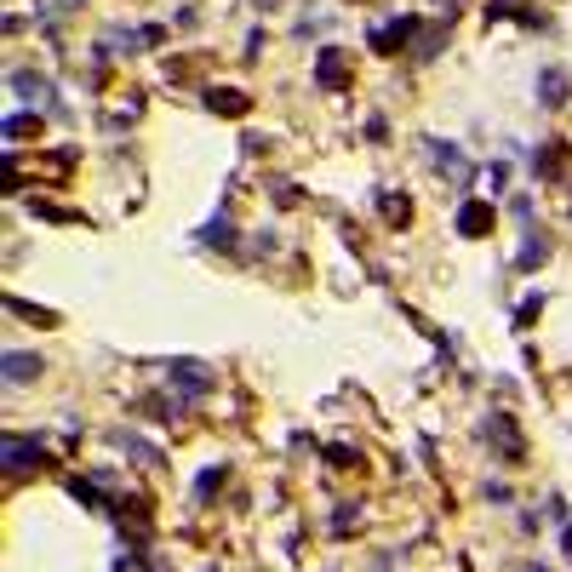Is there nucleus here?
I'll return each instance as SVG.
<instances>
[{
    "mask_svg": "<svg viewBox=\"0 0 572 572\" xmlns=\"http://www.w3.org/2000/svg\"><path fill=\"white\" fill-rule=\"evenodd\" d=\"M40 453H46L40 436H0V458H6V470H29Z\"/></svg>",
    "mask_w": 572,
    "mask_h": 572,
    "instance_id": "1",
    "label": "nucleus"
},
{
    "mask_svg": "<svg viewBox=\"0 0 572 572\" xmlns=\"http://www.w3.org/2000/svg\"><path fill=\"white\" fill-rule=\"evenodd\" d=\"M172 390L183 395V407H195V400L212 390V378H207V373H195V361H172Z\"/></svg>",
    "mask_w": 572,
    "mask_h": 572,
    "instance_id": "2",
    "label": "nucleus"
},
{
    "mask_svg": "<svg viewBox=\"0 0 572 572\" xmlns=\"http://www.w3.org/2000/svg\"><path fill=\"white\" fill-rule=\"evenodd\" d=\"M424 149L436 154V166H441V172L453 178V183H470V161H463L453 144H441V137H424Z\"/></svg>",
    "mask_w": 572,
    "mask_h": 572,
    "instance_id": "3",
    "label": "nucleus"
},
{
    "mask_svg": "<svg viewBox=\"0 0 572 572\" xmlns=\"http://www.w3.org/2000/svg\"><path fill=\"white\" fill-rule=\"evenodd\" d=\"M538 103H544V110H561V103H567V75L561 69L538 75Z\"/></svg>",
    "mask_w": 572,
    "mask_h": 572,
    "instance_id": "4",
    "label": "nucleus"
},
{
    "mask_svg": "<svg viewBox=\"0 0 572 572\" xmlns=\"http://www.w3.org/2000/svg\"><path fill=\"white\" fill-rule=\"evenodd\" d=\"M35 373H40L35 355H23V349H12V355H6V383H29Z\"/></svg>",
    "mask_w": 572,
    "mask_h": 572,
    "instance_id": "5",
    "label": "nucleus"
},
{
    "mask_svg": "<svg viewBox=\"0 0 572 572\" xmlns=\"http://www.w3.org/2000/svg\"><path fill=\"white\" fill-rule=\"evenodd\" d=\"M224 487V463H212V470H200L195 475V504H207L212 498V492H218Z\"/></svg>",
    "mask_w": 572,
    "mask_h": 572,
    "instance_id": "6",
    "label": "nucleus"
},
{
    "mask_svg": "<svg viewBox=\"0 0 572 572\" xmlns=\"http://www.w3.org/2000/svg\"><path fill=\"white\" fill-rule=\"evenodd\" d=\"M315 75H321V81H327V86H338V81H344V57H338V52H321Z\"/></svg>",
    "mask_w": 572,
    "mask_h": 572,
    "instance_id": "7",
    "label": "nucleus"
},
{
    "mask_svg": "<svg viewBox=\"0 0 572 572\" xmlns=\"http://www.w3.org/2000/svg\"><path fill=\"white\" fill-rule=\"evenodd\" d=\"M12 92L29 103V98H40V81H35V75H12Z\"/></svg>",
    "mask_w": 572,
    "mask_h": 572,
    "instance_id": "8",
    "label": "nucleus"
},
{
    "mask_svg": "<svg viewBox=\"0 0 572 572\" xmlns=\"http://www.w3.org/2000/svg\"><path fill=\"white\" fill-rule=\"evenodd\" d=\"M355 515H361V509H355V504H344V509H332V532H349V527H355Z\"/></svg>",
    "mask_w": 572,
    "mask_h": 572,
    "instance_id": "9",
    "label": "nucleus"
},
{
    "mask_svg": "<svg viewBox=\"0 0 572 572\" xmlns=\"http://www.w3.org/2000/svg\"><path fill=\"white\" fill-rule=\"evenodd\" d=\"M561 555H567V561H572V521H567V527H561Z\"/></svg>",
    "mask_w": 572,
    "mask_h": 572,
    "instance_id": "10",
    "label": "nucleus"
},
{
    "mask_svg": "<svg viewBox=\"0 0 572 572\" xmlns=\"http://www.w3.org/2000/svg\"><path fill=\"white\" fill-rule=\"evenodd\" d=\"M436 6H453V0H436Z\"/></svg>",
    "mask_w": 572,
    "mask_h": 572,
    "instance_id": "11",
    "label": "nucleus"
}]
</instances>
